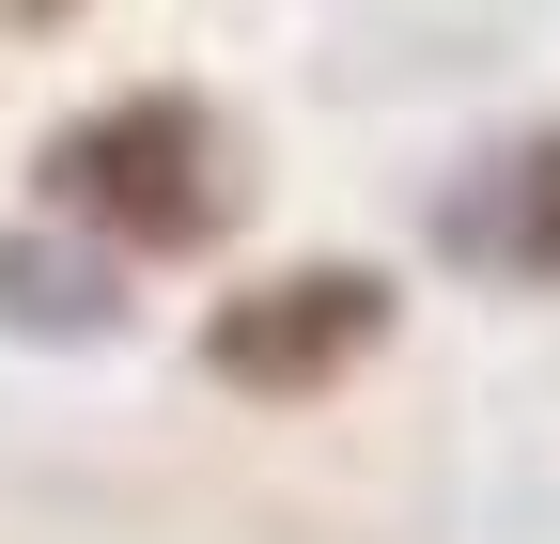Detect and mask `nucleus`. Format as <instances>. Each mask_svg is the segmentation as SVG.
<instances>
[{
  "label": "nucleus",
  "mask_w": 560,
  "mask_h": 544,
  "mask_svg": "<svg viewBox=\"0 0 560 544\" xmlns=\"http://www.w3.org/2000/svg\"><path fill=\"white\" fill-rule=\"evenodd\" d=\"M0 327H79V343H94V327H109V281H94L79 249H47V234H0Z\"/></svg>",
  "instance_id": "obj_4"
},
{
  "label": "nucleus",
  "mask_w": 560,
  "mask_h": 544,
  "mask_svg": "<svg viewBox=\"0 0 560 544\" xmlns=\"http://www.w3.org/2000/svg\"><path fill=\"white\" fill-rule=\"evenodd\" d=\"M374 327H389V281L374 264H280V281L219 296V327H202V358H219L234 389H327V374H359L374 358Z\"/></svg>",
  "instance_id": "obj_2"
},
{
  "label": "nucleus",
  "mask_w": 560,
  "mask_h": 544,
  "mask_svg": "<svg viewBox=\"0 0 560 544\" xmlns=\"http://www.w3.org/2000/svg\"><path fill=\"white\" fill-rule=\"evenodd\" d=\"M0 16H16V32H32V16H62V0H0Z\"/></svg>",
  "instance_id": "obj_5"
},
{
  "label": "nucleus",
  "mask_w": 560,
  "mask_h": 544,
  "mask_svg": "<svg viewBox=\"0 0 560 544\" xmlns=\"http://www.w3.org/2000/svg\"><path fill=\"white\" fill-rule=\"evenodd\" d=\"M452 249H467V264H499V281H560V141L482 156L467 202H452Z\"/></svg>",
  "instance_id": "obj_3"
},
{
  "label": "nucleus",
  "mask_w": 560,
  "mask_h": 544,
  "mask_svg": "<svg viewBox=\"0 0 560 544\" xmlns=\"http://www.w3.org/2000/svg\"><path fill=\"white\" fill-rule=\"evenodd\" d=\"M47 187L79 202V218L140 234V249H187V234H219V125L187 94H109L94 125L47 141Z\"/></svg>",
  "instance_id": "obj_1"
}]
</instances>
